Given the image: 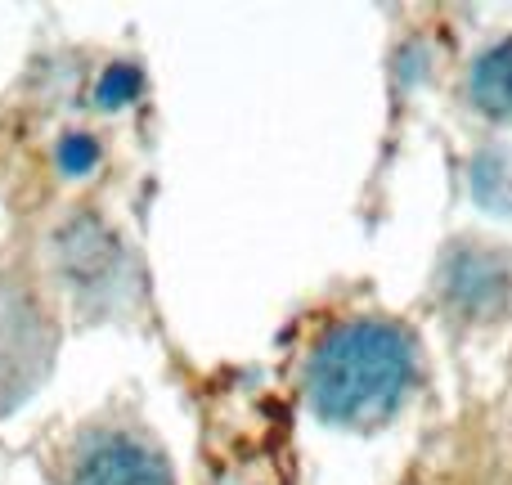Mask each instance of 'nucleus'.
Instances as JSON below:
<instances>
[{"mask_svg": "<svg viewBox=\"0 0 512 485\" xmlns=\"http://www.w3.org/2000/svg\"><path fill=\"white\" fill-rule=\"evenodd\" d=\"M418 369L414 328L387 315H355L337 319L310 346L301 387L328 427H382L418 387Z\"/></svg>", "mask_w": 512, "mask_h": 485, "instance_id": "1", "label": "nucleus"}, {"mask_svg": "<svg viewBox=\"0 0 512 485\" xmlns=\"http://www.w3.org/2000/svg\"><path fill=\"white\" fill-rule=\"evenodd\" d=\"M54 364V328L36 297L14 279H0V414L32 396Z\"/></svg>", "mask_w": 512, "mask_h": 485, "instance_id": "2", "label": "nucleus"}, {"mask_svg": "<svg viewBox=\"0 0 512 485\" xmlns=\"http://www.w3.org/2000/svg\"><path fill=\"white\" fill-rule=\"evenodd\" d=\"M436 297L454 319L490 324L504 319L512 306V261L508 252L477 239L450 243L436 270Z\"/></svg>", "mask_w": 512, "mask_h": 485, "instance_id": "3", "label": "nucleus"}, {"mask_svg": "<svg viewBox=\"0 0 512 485\" xmlns=\"http://www.w3.org/2000/svg\"><path fill=\"white\" fill-rule=\"evenodd\" d=\"M68 485H176L162 450L131 432H90L72 454Z\"/></svg>", "mask_w": 512, "mask_h": 485, "instance_id": "4", "label": "nucleus"}, {"mask_svg": "<svg viewBox=\"0 0 512 485\" xmlns=\"http://www.w3.org/2000/svg\"><path fill=\"white\" fill-rule=\"evenodd\" d=\"M59 265L63 279L81 292L86 301H99L104 292H122L126 274V252L95 216H77L59 230Z\"/></svg>", "mask_w": 512, "mask_h": 485, "instance_id": "5", "label": "nucleus"}, {"mask_svg": "<svg viewBox=\"0 0 512 485\" xmlns=\"http://www.w3.org/2000/svg\"><path fill=\"white\" fill-rule=\"evenodd\" d=\"M468 99L490 122H512V36L486 45V50L472 59Z\"/></svg>", "mask_w": 512, "mask_h": 485, "instance_id": "6", "label": "nucleus"}, {"mask_svg": "<svg viewBox=\"0 0 512 485\" xmlns=\"http://www.w3.org/2000/svg\"><path fill=\"white\" fill-rule=\"evenodd\" d=\"M468 185L486 212L512 216V149L508 144H486L468 162Z\"/></svg>", "mask_w": 512, "mask_h": 485, "instance_id": "7", "label": "nucleus"}, {"mask_svg": "<svg viewBox=\"0 0 512 485\" xmlns=\"http://www.w3.org/2000/svg\"><path fill=\"white\" fill-rule=\"evenodd\" d=\"M140 90H144V72L135 68V63H113L95 86V104L99 108H126L140 99Z\"/></svg>", "mask_w": 512, "mask_h": 485, "instance_id": "8", "label": "nucleus"}, {"mask_svg": "<svg viewBox=\"0 0 512 485\" xmlns=\"http://www.w3.org/2000/svg\"><path fill=\"white\" fill-rule=\"evenodd\" d=\"M54 162H59L63 176H90L99 167V140L86 131H68L54 144Z\"/></svg>", "mask_w": 512, "mask_h": 485, "instance_id": "9", "label": "nucleus"}]
</instances>
